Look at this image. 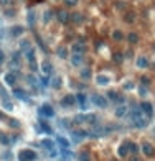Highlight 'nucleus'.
Wrapping results in <instances>:
<instances>
[{"mask_svg": "<svg viewBox=\"0 0 155 161\" xmlns=\"http://www.w3.org/2000/svg\"><path fill=\"white\" fill-rule=\"evenodd\" d=\"M36 159V153L33 150H23L20 151V161H35Z\"/></svg>", "mask_w": 155, "mask_h": 161, "instance_id": "2", "label": "nucleus"}, {"mask_svg": "<svg viewBox=\"0 0 155 161\" xmlns=\"http://www.w3.org/2000/svg\"><path fill=\"white\" fill-rule=\"evenodd\" d=\"M66 5H70V7H74V5L78 3V0H65Z\"/></svg>", "mask_w": 155, "mask_h": 161, "instance_id": "34", "label": "nucleus"}, {"mask_svg": "<svg viewBox=\"0 0 155 161\" xmlns=\"http://www.w3.org/2000/svg\"><path fill=\"white\" fill-rule=\"evenodd\" d=\"M73 20H74V21H81V20H83V16L76 13V15H74V16H73Z\"/></svg>", "mask_w": 155, "mask_h": 161, "instance_id": "38", "label": "nucleus"}, {"mask_svg": "<svg viewBox=\"0 0 155 161\" xmlns=\"http://www.w3.org/2000/svg\"><path fill=\"white\" fill-rule=\"evenodd\" d=\"M114 59H116L117 62H122V54H120V53H116V54H114Z\"/></svg>", "mask_w": 155, "mask_h": 161, "instance_id": "35", "label": "nucleus"}, {"mask_svg": "<svg viewBox=\"0 0 155 161\" xmlns=\"http://www.w3.org/2000/svg\"><path fill=\"white\" fill-rule=\"evenodd\" d=\"M22 33H23V26H13L12 28V34H13V36H20Z\"/></svg>", "mask_w": 155, "mask_h": 161, "instance_id": "23", "label": "nucleus"}, {"mask_svg": "<svg viewBox=\"0 0 155 161\" xmlns=\"http://www.w3.org/2000/svg\"><path fill=\"white\" fill-rule=\"evenodd\" d=\"M129 151H130L132 154H137V151H139V148H137V145H135V143L129 141Z\"/></svg>", "mask_w": 155, "mask_h": 161, "instance_id": "29", "label": "nucleus"}, {"mask_svg": "<svg viewBox=\"0 0 155 161\" xmlns=\"http://www.w3.org/2000/svg\"><path fill=\"white\" fill-rule=\"evenodd\" d=\"M3 118V113H0V120H2Z\"/></svg>", "mask_w": 155, "mask_h": 161, "instance_id": "47", "label": "nucleus"}, {"mask_svg": "<svg viewBox=\"0 0 155 161\" xmlns=\"http://www.w3.org/2000/svg\"><path fill=\"white\" fill-rule=\"evenodd\" d=\"M83 54H78V53H74L73 58H71V64L73 66H79V64H83Z\"/></svg>", "mask_w": 155, "mask_h": 161, "instance_id": "10", "label": "nucleus"}, {"mask_svg": "<svg viewBox=\"0 0 155 161\" xmlns=\"http://www.w3.org/2000/svg\"><path fill=\"white\" fill-rule=\"evenodd\" d=\"M2 61H3V51L0 49V62H2Z\"/></svg>", "mask_w": 155, "mask_h": 161, "instance_id": "45", "label": "nucleus"}, {"mask_svg": "<svg viewBox=\"0 0 155 161\" xmlns=\"http://www.w3.org/2000/svg\"><path fill=\"white\" fill-rule=\"evenodd\" d=\"M122 36H124V34H122V31H120V30H114V31H112V38L116 39V41H120V39H122Z\"/></svg>", "mask_w": 155, "mask_h": 161, "instance_id": "25", "label": "nucleus"}, {"mask_svg": "<svg viewBox=\"0 0 155 161\" xmlns=\"http://www.w3.org/2000/svg\"><path fill=\"white\" fill-rule=\"evenodd\" d=\"M127 39H129L130 43H137V41H139V34H137V33H129Z\"/></svg>", "mask_w": 155, "mask_h": 161, "instance_id": "28", "label": "nucleus"}, {"mask_svg": "<svg viewBox=\"0 0 155 161\" xmlns=\"http://www.w3.org/2000/svg\"><path fill=\"white\" fill-rule=\"evenodd\" d=\"M0 141L3 143V145H8L10 140H8V136H5V135H0Z\"/></svg>", "mask_w": 155, "mask_h": 161, "instance_id": "32", "label": "nucleus"}, {"mask_svg": "<svg viewBox=\"0 0 155 161\" xmlns=\"http://www.w3.org/2000/svg\"><path fill=\"white\" fill-rule=\"evenodd\" d=\"M3 107L7 108V110H12V108H13V105L10 104V100H8V99H3Z\"/></svg>", "mask_w": 155, "mask_h": 161, "instance_id": "31", "label": "nucleus"}, {"mask_svg": "<svg viewBox=\"0 0 155 161\" xmlns=\"http://www.w3.org/2000/svg\"><path fill=\"white\" fill-rule=\"evenodd\" d=\"M142 151H143V154H145V156H152L155 150H153V146H152L148 141H143V143H142Z\"/></svg>", "mask_w": 155, "mask_h": 161, "instance_id": "8", "label": "nucleus"}, {"mask_svg": "<svg viewBox=\"0 0 155 161\" xmlns=\"http://www.w3.org/2000/svg\"><path fill=\"white\" fill-rule=\"evenodd\" d=\"M51 87H53V89H61V84H63V80H61V77L60 76H56V77H53V79H51Z\"/></svg>", "mask_w": 155, "mask_h": 161, "instance_id": "14", "label": "nucleus"}, {"mask_svg": "<svg viewBox=\"0 0 155 161\" xmlns=\"http://www.w3.org/2000/svg\"><path fill=\"white\" fill-rule=\"evenodd\" d=\"M137 66L142 67V69L148 67V61H147V58H143V56H139V58H137Z\"/></svg>", "mask_w": 155, "mask_h": 161, "instance_id": "15", "label": "nucleus"}, {"mask_svg": "<svg viewBox=\"0 0 155 161\" xmlns=\"http://www.w3.org/2000/svg\"><path fill=\"white\" fill-rule=\"evenodd\" d=\"M38 113L41 115V117H45V118H50V117L55 115V110H53L51 105H48V104H43V105L38 108Z\"/></svg>", "mask_w": 155, "mask_h": 161, "instance_id": "1", "label": "nucleus"}, {"mask_svg": "<svg viewBox=\"0 0 155 161\" xmlns=\"http://www.w3.org/2000/svg\"><path fill=\"white\" fill-rule=\"evenodd\" d=\"M117 95L119 94H116V92H109V99H112V100H117Z\"/></svg>", "mask_w": 155, "mask_h": 161, "instance_id": "37", "label": "nucleus"}, {"mask_svg": "<svg viewBox=\"0 0 155 161\" xmlns=\"http://www.w3.org/2000/svg\"><path fill=\"white\" fill-rule=\"evenodd\" d=\"M140 110H142V113L145 115L147 118H150L152 115H153V107H152L150 102H143L142 105H140Z\"/></svg>", "mask_w": 155, "mask_h": 161, "instance_id": "4", "label": "nucleus"}, {"mask_svg": "<svg viewBox=\"0 0 155 161\" xmlns=\"http://www.w3.org/2000/svg\"><path fill=\"white\" fill-rule=\"evenodd\" d=\"M33 21H35V18H33V13H30V15H28V23L33 25Z\"/></svg>", "mask_w": 155, "mask_h": 161, "instance_id": "40", "label": "nucleus"}, {"mask_svg": "<svg viewBox=\"0 0 155 161\" xmlns=\"http://www.w3.org/2000/svg\"><path fill=\"white\" fill-rule=\"evenodd\" d=\"M41 82H43L45 85H46V84H50V82H48V77H46V76H43V77H41Z\"/></svg>", "mask_w": 155, "mask_h": 161, "instance_id": "42", "label": "nucleus"}, {"mask_svg": "<svg viewBox=\"0 0 155 161\" xmlns=\"http://www.w3.org/2000/svg\"><path fill=\"white\" fill-rule=\"evenodd\" d=\"M58 56H60V58H66V56H68V49L61 46V48L58 49Z\"/></svg>", "mask_w": 155, "mask_h": 161, "instance_id": "30", "label": "nucleus"}, {"mask_svg": "<svg viewBox=\"0 0 155 161\" xmlns=\"http://www.w3.org/2000/svg\"><path fill=\"white\" fill-rule=\"evenodd\" d=\"M132 87H134V84H132V82H125L124 84V89H132Z\"/></svg>", "mask_w": 155, "mask_h": 161, "instance_id": "39", "label": "nucleus"}, {"mask_svg": "<svg viewBox=\"0 0 155 161\" xmlns=\"http://www.w3.org/2000/svg\"><path fill=\"white\" fill-rule=\"evenodd\" d=\"M127 113V107H124V105H120L116 108V117H124V115Z\"/></svg>", "mask_w": 155, "mask_h": 161, "instance_id": "20", "label": "nucleus"}, {"mask_svg": "<svg viewBox=\"0 0 155 161\" xmlns=\"http://www.w3.org/2000/svg\"><path fill=\"white\" fill-rule=\"evenodd\" d=\"M74 102H76V97L74 95H65L61 99V105L63 107H71V105H74Z\"/></svg>", "mask_w": 155, "mask_h": 161, "instance_id": "7", "label": "nucleus"}, {"mask_svg": "<svg viewBox=\"0 0 155 161\" xmlns=\"http://www.w3.org/2000/svg\"><path fill=\"white\" fill-rule=\"evenodd\" d=\"M58 143H60L63 148H66V150L70 148V141H68L66 138H63V136H58Z\"/></svg>", "mask_w": 155, "mask_h": 161, "instance_id": "24", "label": "nucleus"}, {"mask_svg": "<svg viewBox=\"0 0 155 161\" xmlns=\"http://www.w3.org/2000/svg\"><path fill=\"white\" fill-rule=\"evenodd\" d=\"M48 21H50V12L45 13V23H48Z\"/></svg>", "mask_w": 155, "mask_h": 161, "instance_id": "41", "label": "nucleus"}, {"mask_svg": "<svg viewBox=\"0 0 155 161\" xmlns=\"http://www.w3.org/2000/svg\"><path fill=\"white\" fill-rule=\"evenodd\" d=\"M129 161H142V159H140L139 156H135V154H134V156H132V158H130Z\"/></svg>", "mask_w": 155, "mask_h": 161, "instance_id": "43", "label": "nucleus"}, {"mask_svg": "<svg viewBox=\"0 0 155 161\" xmlns=\"http://www.w3.org/2000/svg\"><path fill=\"white\" fill-rule=\"evenodd\" d=\"M0 2H2L3 5H8V0H0Z\"/></svg>", "mask_w": 155, "mask_h": 161, "instance_id": "46", "label": "nucleus"}, {"mask_svg": "<svg viewBox=\"0 0 155 161\" xmlns=\"http://www.w3.org/2000/svg\"><path fill=\"white\" fill-rule=\"evenodd\" d=\"M73 51H74V53H78V54H83V51H84V48H83V44L81 43H74L73 44Z\"/></svg>", "mask_w": 155, "mask_h": 161, "instance_id": "22", "label": "nucleus"}, {"mask_svg": "<svg viewBox=\"0 0 155 161\" xmlns=\"http://www.w3.org/2000/svg\"><path fill=\"white\" fill-rule=\"evenodd\" d=\"M111 161H117V159H111Z\"/></svg>", "mask_w": 155, "mask_h": 161, "instance_id": "48", "label": "nucleus"}, {"mask_svg": "<svg viewBox=\"0 0 155 161\" xmlns=\"http://www.w3.org/2000/svg\"><path fill=\"white\" fill-rule=\"evenodd\" d=\"M134 20H135L134 13H127V15H125V21H134Z\"/></svg>", "mask_w": 155, "mask_h": 161, "instance_id": "33", "label": "nucleus"}, {"mask_svg": "<svg viewBox=\"0 0 155 161\" xmlns=\"http://www.w3.org/2000/svg\"><path fill=\"white\" fill-rule=\"evenodd\" d=\"M76 102L79 104V105H81V108H86V107H88V104H86V102H88V97H86L84 94H78Z\"/></svg>", "mask_w": 155, "mask_h": 161, "instance_id": "12", "label": "nucleus"}, {"mask_svg": "<svg viewBox=\"0 0 155 161\" xmlns=\"http://www.w3.org/2000/svg\"><path fill=\"white\" fill-rule=\"evenodd\" d=\"M84 136H88V133H86V131H83V130H79V131H73V138H74L76 141L83 140Z\"/></svg>", "mask_w": 155, "mask_h": 161, "instance_id": "16", "label": "nucleus"}, {"mask_svg": "<svg viewBox=\"0 0 155 161\" xmlns=\"http://www.w3.org/2000/svg\"><path fill=\"white\" fill-rule=\"evenodd\" d=\"M81 77L83 79H91V69L89 67H86V69L81 71Z\"/></svg>", "mask_w": 155, "mask_h": 161, "instance_id": "27", "label": "nucleus"}, {"mask_svg": "<svg viewBox=\"0 0 155 161\" xmlns=\"http://www.w3.org/2000/svg\"><path fill=\"white\" fill-rule=\"evenodd\" d=\"M41 145L48 150L50 156H56V148H55V143L51 141V140H43V141H41Z\"/></svg>", "mask_w": 155, "mask_h": 161, "instance_id": "6", "label": "nucleus"}, {"mask_svg": "<svg viewBox=\"0 0 155 161\" xmlns=\"http://www.w3.org/2000/svg\"><path fill=\"white\" fill-rule=\"evenodd\" d=\"M13 94L18 97V99H22V100H28V95H27V92H23L22 89H15L13 90Z\"/></svg>", "mask_w": 155, "mask_h": 161, "instance_id": "17", "label": "nucleus"}, {"mask_svg": "<svg viewBox=\"0 0 155 161\" xmlns=\"http://www.w3.org/2000/svg\"><path fill=\"white\" fill-rule=\"evenodd\" d=\"M5 82H7L8 85H13V84L17 82L15 74H13V72H7V74H5Z\"/></svg>", "mask_w": 155, "mask_h": 161, "instance_id": "13", "label": "nucleus"}, {"mask_svg": "<svg viewBox=\"0 0 155 161\" xmlns=\"http://www.w3.org/2000/svg\"><path fill=\"white\" fill-rule=\"evenodd\" d=\"M117 151H119V156H122V158L127 156V153H129V141H124L122 145L119 146Z\"/></svg>", "mask_w": 155, "mask_h": 161, "instance_id": "9", "label": "nucleus"}, {"mask_svg": "<svg viewBox=\"0 0 155 161\" xmlns=\"http://www.w3.org/2000/svg\"><path fill=\"white\" fill-rule=\"evenodd\" d=\"M78 159L79 161H91V156H89L88 151H81V153L78 154Z\"/></svg>", "mask_w": 155, "mask_h": 161, "instance_id": "21", "label": "nucleus"}, {"mask_svg": "<svg viewBox=\"0 0 155 161\" xmlns=\"http://www.w3.org/2000/svg\"><path fill=\"white\" fill-rule=\"evenodd\" d=\"M139 94H140V95H145V94H147V89L143 87V84H142L140 87H139Z\"/></svg>", "mask_w": 155, "mask_h": 161, "instance_id": "36", "label": "nucleus"}, {"mask_svg": "<svg viewBox=\"0 0 155 161\" xmlns=\"http://www.w3.org/2000/svg\"><path fill=\"white\" fill-rule=\"evenodd\" d=\"M41 71L45 72V76H48V74L51 72V64H50L48 61H43L41 62Z\"/></svg>", "mask_w": 155, "mask_h": 161, "instance_id": "18", "label": "nucleus"}, {"mask_svg": "<svg viewBox=\"0 0 155 161\" xmlns=\"http://www.w3.org/2000/svg\"><path fill=\"white\" fill-rule=\"evenodd\" d=\"M96 82L99 84V85H107V84H109V77H107V76H102V74H101V76H97Z\"/></svg>", "mask_w": 155, "mask_h": 161, "instance_id": "19", "label": "nucleus"}, {"mask_svg": "<svg viewBox=\"0 0 155 161\" xmlns=\"http://www.w3.org/2000/svg\"><path fill=\"white\" fill-rule=\"evenodd\" d=\"M58 20H60L61 23H68V21H70V13H68V12H65V10H60V12H58Z\"/></svg>", "mask_w": 155, "mask_h": 161, "instance_id": "11", "label": "nucleus"}, {"mask_svg": "<svg viewBox=\"0 0 155 161\" xmlns=\"http://www.w3.org/2000/svg\"><path fill=\"white\" fill-rule=\"evenodd\" d=\"M91 100H93L97 107H107V99L106 97H102V95H99V94H94V95H91Z\"/></svg>", "mask_w": 155, "mask_h": 161, "instance_id": "3", "label": "nucleus"}, {"mask_svg": "<svg viewBox=\"0 0 155 161\" xmlns=\"http://www.w3.org/2000/svg\"><path fill=\"white\" fill-rule=\"evenodd\" d=\"M25 54H27V59L30 61V62H31V61H35V51H33L31 48L28 49V51H25Z\"/></svg>", "mask_w": 155, "mask_h": 161, "instance_id": "26", "label": "nucleus"}, {"mask_svg": "<svg viewBox=\"0 0 155 161\" xmlns=\"http://www.w3.org/2000/svg\"><path fill=\"white\" fill-rule=\"evenodd\" d=\"M10 125H13V126H18V122H17V120H10Z\"/></svg>", "mask_w": 155, "mask_h": 161, "instance_id": "44", "label": "nucleus"}, {"mask_svg": "<svg viewBox=\"0 0 155 161\" xmlns=\"http://www.w3.org/2000/svg\"><path fill=\"white\" fill-rule=\"evenodd\" d=\"M145 115H140V117H137L135 120H132V125L137 126V128H143V126H147L148 125V118H143Z\"/></svg>", "mask_w": 155, "mask_h": 161, "instance_id": "5", "label": "nucleus"}]
</instances>
